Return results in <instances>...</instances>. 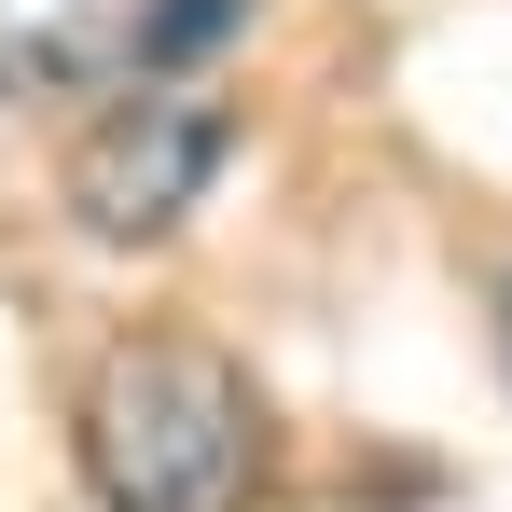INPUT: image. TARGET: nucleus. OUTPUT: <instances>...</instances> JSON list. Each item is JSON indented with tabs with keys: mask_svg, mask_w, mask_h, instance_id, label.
<instances>
[{
	"mask_svg": "<svg viewBox=\"0 0 512 512\" xmlns=\"http://www.w3.org/2000/svg\"><path fill=\"white\" fill-rule=\"evenodd\" d=\"M499 374H512V277H499Z\"/></svg>",
	"mask_w": 512,
	"mask_h": 512,
	"instance_id": "20e7f679",
	"label": "nucleus"
},
{
	"mask_svg": "<svg viewBox=\"0 0 512 512\" xmlns=\"http://www.w3.org/2000/svg\"><path fill=\"white\" fill-rule=\"evenodd\" d=\"M250 0H0V97L28 111V97H111L139 84H180L222 28H236Z\"/></svg>",
	"mask_w": 512,
	"mask_h": 512,
	"instance_id": "f03ea898",
	"label": "nucleus"
},
{
	"mask_svg": "<svg viewBox=\"0 0 512 512\" xmlns=\"http://www.w3.org/2000/svg\"><path fill=\"white\" fill-rule=\"evenodd\" d=\"M222 153H236V125H222L208 84H139V97H111L84 125V153H70V222H84L97 250H139V236H167L180 208L222 180Z\"/></svg>",
	"mask_w": 512,
	"mask_h": 512,
	"instance_id": "7ed1b4c3",
	"label": "nucleus"
},
{
	"mask_svg": "<svg viewBox=\"0 0 512 512\" xmlns=\"http://www.w3.org/2000/svg\"><path fill=\"white\" fill-rule=\"evenodd\" d=\"M70 443H84L97 512H263V471H277V429H263L250 360L208 346V333L97 346Z\"/></svg>",
	"mask_w": 512,
	"mask_h": 512,
	"instance_id": "f257e3e1",
	"label": "nucleus"
}]
</instances>
